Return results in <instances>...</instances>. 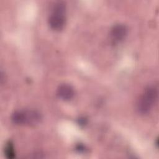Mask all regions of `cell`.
I'll list each match as a JSON object with an SVG mask.
<instances>
[{"instance_id": "6da1fadb", "label": "cell", "mask_w": 159, "mask_h": 159, "mask_svg": "<svg viewBox=\"0 0 159 159\" xmlns=\"http://www.w3.org/2000/svg\"><path fill=\"white\" fill-rule=\"evenodd\" d=\"M158 98V88L155 85L147 87L139 97L136 107L139 113L146 114L148 113L155 105Z\"/></svg>"}, {"instance_id": "7a4b0ae2", "label": "cell", "mask_w": 159, "mask_h": 159, "mask_svg": "<svg viewBox=\"0 0 159 159\" xmlns=\"http://www.w3.org/2000/svg\"><path fill=\"white\" fill-rule=\"evenodd\" d=\"M41 113L35 109L17 110L14 111L11 116V120L17 125H34L42 120Z\"/></svg>"}, {"instance_id": "3957f363", "label": "cell", "mask_w": 159, "mask_h": 159, "mask_svg": "<svg viewBox=\"0 0 159 159\" xmlns=\"http://www.w3.org/2000/svg\"><path fill=\"white\" fill-rule=\"evenodd\" d=\"M66 21V6L63 2L55 3L48 17V24L50 27L56 30L62 29Z\"/></svg>"}, {"instance_id": "277c9868", "label": "cell", "mask_w": 159, "mask_h": 159, "mask_svg": "<svg viewBox=\"0 0 159 159\" xmlns=\"http://www.w3.org/2000/svg\"><path fill=\"white\" fill-rule=\"evenodd\" d=\"M128 32L127 27L123 24H115L111 29L110 38L114 43L122 41L127 35Z\"/></svg>"}, {"instance_id": "5b68a950", "label": "cell", "mask_w": 159, "mask_h": 159, "mask_svg": "<svg viewBox=\"0 0 159 159\" xmlns=\"http://www.w3.org/2000/svg\"><path fill=\"white\" fill-rule=\"evenodd\" d=\"M57 96L63 100H70L75 95V89L73 87L68 83H63L58 86L57 89Z\"/></svg>"}, {"instance_id": "8992f818", "label": "cell", "mask_w": 159, "mask_h": 159, "mask_svg": "<svg viewBox=\"0 0 159 159\" xmlns=\"http://www.w3.org/2000/svg\"><path fill=\"white\" fill-rule=\"evenodd\" d=\"M4 153L6 156L7 158H14L15 157V151H14V148L13 146L12 143L11 141H9L6 146H5V148H4Z\"/></svg>"}, {"instance_id": "52a82bcc", "label": "cell", "mask_w": 159, "mask_h": 159, "mask_svg": "<svg viewBox=\"0 0 159 159\" xmlns=\"http://www.w3.org/2000/svg\"><path fill=\"white\" fill-rule=\"evenodd\" d=\"M86 122H87V121H86V119L85 118H80L78 119V124L80 125H84L86 124Z\"/></svg>"}]
</instances>
